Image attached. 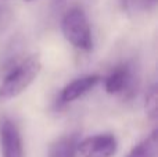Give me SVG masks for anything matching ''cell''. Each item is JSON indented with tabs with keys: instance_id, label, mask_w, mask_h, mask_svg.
Masks as SVG:
<instances>
[{
	"instance_id": "7a4b0ae2",
	"label": "cell",
	"mask_w": 158,
	"mask_h": 157,
	"mask_svg": "<svg viewBox=\"0 0 158 157\" xmlns=\"http://www.w3.org/2000/svg\"><path fill=\"white\" fill-rule=\"evenodd\" d=\"M61 32L68 43L83 52L93 49V38L86 14L79 7H72L61 19Z\"/></svg>"
},
{
	"instance_id": "6da1fadb",
	"label": "cell",
	"mask_w": 158,
	"mask_h": 157,
	"mask_svg": "<svg viewBox=\"0 0 158 157\" xmlns=\"http://www.w3.org/2000/svg\"><path fill=\"white\" fill-rule=\"evenodd\" d=\"M42 70V61L39 54H32L13 68L0 83V103L15 99L25 92L33 81L38 78Z\"/></svg>"
},
{
	"instance_id": "52a82bcc",
	"label": "cell",
	"mask_w": 158,
	"mask_h": 157,
	"mask_svg": "<svg viewBox=\"0 0 158 157\" xmlns=\"http://www.w3.org/2000/svg\"><path fill=\"white\" fill-rule=\"evenodd\" d=\"M78 136L67 135L54 141L49 147L47 157H77Z\"/></svg>"
},
{
	"instance_id": "277c9868",
	"label": "cell",
	"mask_w": 158,
	"mask_h": 157,
	"mask_svg": "<svg viewBox=\"0 0 158 157\" xmlns=\"http://www.w3.org/2000/svg\"><path fill=\"white\" fill-rule=\"evenodd\" d=\"M0 153L2 157H24L21 134L7 117L0 120Z\"/></svg>"
},
{
	"instance_id": "8992f818",
	"label": "cell",
	"mask_w": 158,
	"mask_h": 157,
	"mask_svg": "<svg viewBox=\"0 0 158 157\" xmlns=\"http://www.w3.org/2000/svg\"><path fill=\"white\" fill-rule=\"evenodd\" d=\"M129 81H131V71L128 66H119L106 78L104 89L108 95L121 93L128 88Z\"/></svg>"
},
{
	"instance_id": "9c48e42d",
	"label": "cell",
	"mask_w": 158,
	"mask_h": 157,
	"mask_svg": "<svg viewBox=\"0 0 158 157\" xmlns=\"http://www.w3.org/2000/svg\"><path fill=\"white\" fill-rule=\"evenodd\" d=\"M144 111L150 120H156L158 116V88L153 85L144 97Z\"/></svg>"
},
{
	"instance_id": "30bf717a",
	"label": "cell",
	"mask_w": 158,
	"mask_h": 157,
	"mask_svg": "<svg viewBox=\"0 0 158 157\" xmlns=\"http://www.w3.org/2000/svg\"><path fill=\"white\" fill-rule=\"evenodd\" d=\"M24 2H28V3H29V2H33V0H24Z\"/></svg>"
},
{
	"instance_id": "3957f363",
	"label": "cell",
	"mask_w": 158,
	"mask_h": 157,
	"mask_svg": "<svg viewBox=\"0 0 158 157\" xmlns=\"http://www.w3.org/2000/svg\"><path fill=\"white\" fill-rule=\"evenodd\" d=\"M77 150L82 157H114L118 141L112 134H97L78 142Z\"/></svg>"
},
{
	"instance_id": "5b68a950",
	"label": "cell",
	"mask_w": 158,
	"mask_h": 157,
	"mask_svg": "<svg viewBox=\"0 0 158 157\" xmlns=\"http://www.w3.org/2000/svg\"><path fill=\"white\" fill-rule=\"evenodd\" d=\"M101 81L100 75H85V77L77 78L72 82H69L68 85L64 86V89L61 91L60 100L61 103H71L75 102L77 99L82 97L83 95H86L87 92H90L98 82Z\"/></svg>"
},
{
	"instance_id": "ba28073f",
	"label": "cell",
	"mask_w": 158,
	"mask_h": 157,
	"mask_svg": "<svg viewBox=\"0 0 158 157\" xmlns=\"http://www.w3.org/2000/svg\"><path fill=\"white\" fill-rule=\"evenodd\" d=\"M157 147V131H154L147 139L140 142L129 152L128 157H154Z\"/></svg>"
}]
</instances>
